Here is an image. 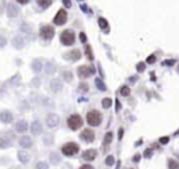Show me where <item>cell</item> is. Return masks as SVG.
I'll return each mask as SVG.
<instances>
[{
  "label": "cell",
  "instance_id": "38",
  "mask_svg": "<svg viewBox=\"0 0 179 169\" xmlns=\"http://www.w3.org/2000/svg\"><path fill=\"white\" fill-rule=\"evenodd\" d=\"M38 4H41V7H49L50 4H52V2H50V0H46V2H42V0H41V2H38Z\"/></svg>",
  "mask_w": 179,
  "mask_h": 169
},
{
  "label": "cell",
  "instance_id": "31",
  "mask_svg": "<svg viewBox=\"0 0 179 169\" xmlns=\"http://www.w3.org/2000/svg\"><path fill=\"white\" fill-rule=\"evenodd\" d=\"M86 55H87V57H88L90 60H93V59H94V56H93V49H91V46H88V45L86 46Z\"/></svg>",
  "mask_w": 179,
  "mask_h": 169
},
{
  "label": "cell",
  "instance_id": "37",
  "mask_svg": "<svg viewBox=\"0 0 179 169\" xmlns=\"http://www.w3.org/2000/svg\"><path fill=\"white\" fill-rule=\"evenodd\" d=\"M37 169H49V166H48L46 162H38Z\"/></svg>",
  "mask_w": 179,
  "mask_h": 169
},
{
  "label": "cell",
  "instance_id": "34",
  "mask_svg": "<svg viewBox=\"0 0 179 169\" xmlns=\"http://www.w3.org/2000/svg\"><path fill=\"white\" fill-rule=\"evenodd\" d=\"M79 91H80V92H87V91H88V85H87L86 83L80 84V87H79Z\"/></svg>",
  "mask_w": 179,
  "mask_h": 169
},
{
  "label": "cell",
  "instance_id": "32",
  "mask_svg": "<svg viewBox=\"0 0 179 169\" xmlns=\"http://www.w3.org/2000/svg\"><path fill=\"white\" fill-rule=\"evenodd\" d=\"M43 105L46 106V108H53V106H55V103H53L52 99H49V98H45V99H43Z\"/></svg>",
  "mask_w": 179,
  "mask_h": 169
},
{
  "label": "cell",
  "instance_id": "15",
  "mask_svg": "<svg viewBox=\"0 0 179 169\" xmlns=\"http://www.w3.org/2000/svg\"><path fill=\"white\" fill-rule=\"evenodd\" d=\"M0 120L3 123H11V120H13V115H11V112H9V110H3V112H0Z\"/></svg>",
  "mask_w": 179,
  "mask_h": 169
},
{
  "label": "cell",
  "instance_id": "40",
  "mask_svg": "<svg viewBox=\"0 0 179 169\" xmlns=\"http://www.w3.org/2000/svg\"><path fill=\"white\" fill-rule=\"evenodd\" d=\"M154 62H155V56H154V55H151V56H148V57H147V63L153 64Z\"/></svg>",
  "mask_w": 179,
  "mask_h": 169
},
{
  "label": "cell",
  "instance_id": "22",
  "mask_svg": "<svg viewBox=\"0 0 179 169\" xmlns=\"http://www.w3.org/2000/svg\"><path fill=\"white\" fill-rule=\"evenodd\" d=\"M98 24H100V27L102 28L104 31H106V32H108V28H109V24H108V21H106L105 18H102V17H101L100 20H98Z\"/></svg>",
  "mask_w": 179,
  "mask_h": 169
},
{
  "label": "cell",
  "instance_id": "52",
  "mask_svg": "<svg viewBox=\"0 0 179 169\" xmlns=\"http://www.w3.org/2000/svg\"><path fill=\"white\" fill-rule=\"evenodd\" d=\"M139 159H140V155H134V158H133V161H136V162H137Z\"/></svg>",
  "mask_w": 179,
  "mask_h": 169
},
{
  "label": "cell",
  "instance_id": "2",
  "mask_svg": "<svg viewBox=\"0 0 179 169\" xmlns=\"http://www.w3.org/2000/svg\"><path fill=\"white\" fill-rule=\"evenodd\" d=\"M87 122H88L90 126H98L101 123V115L100 112L97 110H91V112L87 113Z\"/></svg>",
  "mask_w": 179,
  "mask_h": 169
},
{
  "label": "cell",
  "instance_id": "4",
  "mask_svg": "<svg viewBox=\"0 0 179 169\" xmlns=\"http://www.w3.org/2000/svg\"><path fill=\"white\" fill-rule=\"evenodd\" d=\"M79 146H77L76 143H67L64 144L63 147H62V153L64 154V155L70 156V155H74V154L79 153Z\"/></svg>",
  "mask_w": 179,
  "mask_h": 169
},
{
  "label": "cell",
  "instance_id": "42",
  "mask_svg": "<svg viewBox=\"0 0 179 169\" xmlns=\"http://www.w3.org/2000/svg\"><path fill=\"white\" fill-rule=\"evenodd\" d=\"M153 155V151H151V149H146V153H144V156H146V158H150V156Z\"/></svg>",
  "mask_w": 179,
  "mask_h": 169
},
{
  "label": "cell",
  "instance_id": "20",
  "mask_svg": "<svg viewBox=\"0 0 179 169\" xmlns=\"http://www.w3.org/2000/svg\"><path fill=\"white\" fill-rule=\"evenodd\" d=\"M18 159H20V162L27 164L30 161V154L27 153V151H18Z\"/></svg>",
  "mask_w": 179,
  "mask_h": 169
},
{
  "label": "cell",
  "instance_id": "28",
  "mask_svg": "<svg viewBox=\"0 0 179 169\" xmlns=\"http://www.w3.org/2000/svg\"><path fill=\"white\" fill-rule=\"evenodd\" d=\"M43 143L46 144V146H50V144L53 143V136L52 134H45V137H43Z\"/></svg>",
  "mask_w": 179,
  "mask_h": 169
},
{
  "label": "cell",
  "instance_id": "1",
  "mask_svg": "<svg viewBox=\"0 0 179 169\" xmlns=\"http://www.w3.org/2000/svg\"><path fill=\"white\" fill-rule=\"evenodd\" d=\"M74 41H76V35H74L73 31H70V30L63 31V32H62V35H60V42L63 43V45H66V46L73 45Z\"/></svg>",
  "mask_w": 179,
  "mask_h": 169
},
{
  "label": "cell",
  "instance_id": "43",
  "mask_svg": "<svg viewBox=\"0 0 179 169\" xmlns=\"http://www.w3.org/2000/svg\"><path fill=\"white\" fill-rule=\"evenodd\" d=\"M80 41H81V42H86V41H87V37H86V34H84V32L80 34Z\"/></svg>",
  "mask_w": 179,
  "mask_h": 169
},
{
  "label": "cell",
  "instance_id": "6",
  "mask_svg": "<svg viewBox=\"0 0 179 169\" xmlns=\"http://www.w3.org/2000/svg\"><path fill=\"white\" fill-rule=\"evenodd\" d=\"M39 34L43 39H52L53 35H55V30H53L50 25H42L41 27Z\"/></svg>",
  "mask_w": 179,
  "mask_h": 169
},
{
  "label": "cell",
  "instance_id": "3",
  "mask_svg": "<svg viewBox=\"0 0 179 169\" xmlns=\"http://www.w3.org/2000/svg\"><path fill=\"white\" fill-rule=\"evenodd\" d=\"M67 124H69V127L71 130H77L79 127H81V124H83V119H81L80 115H71V116L69 117V120H67Z\"/></svg>",
  "mask_w": 179,
  "mask_h": 169
},
{
  "label": "cell",
  "instance_id": "41",
  "mask_svg": "<svg viewBox=\"0 0 179 169\" xmlns=\"http://www.w3.org/2000/svg\"><path fill=\"white\" fill-rule=\"evenodd\" d=\"M168 141H169L168 137H161V138H159V143L161 144H168Z\"/></svg>",
  "mask_w": 179,
  "mask_h": 169
},
{
  "label": "cell",
  "instance_id": "55",
  "mask_svg": "<svg viewBox=\"0 0 179 169\" xmlns=\"http://www.w3.org/2000/svg\"><path fill=\"white\" fill-rule=\"evenodd\" d=\"M178 73H179V66H178Z\"/></svg>",
  "mask_w": 179,
  "mask_h": 169
},
{
  "label": "cell",
  "instance_id": "27",
  "mask_svg": "<svg viewBox=\"0 0 179 169\" xmlns=\"http://www.w3.org/2000/svg\"><path fill=\"white\" fill-rule=\"evenodd\" d=\"M168 169H179V162L174 161V159H169L168 161Z\"/></svg>",
  "mask_w": 179,
  "mask_h": 169
},
{
  "label": "cell",
  "instance_id": "35",
  "mask_svg": "<svg viewBox=\"0 0 179 169\" xmlns=\"http://www.w3.org/2000/svg\"><path fill=\"white\" fill-rule=\"evenodd\" d=\"M18 80H20V76H18V74H16V76H14L13 78L10 80L11 85H18Z\"/></svg>",
  "mask_w": 179,
  "mask_h": 169
},
{
  "label": "cell",
  "instance_id": "16",
  "mask_svg": "<svg viewBox=\"0 0 179 169\" xmlns=\"http://www.w3.org/2000/svg\"><path fill=\"white\" fill-rule=\"evenodd\" d=\"M95 156H97L95 149H87V151L83 153V158L86 159V161H93V159H95Z\"/></svg>",
  "mask_w": 179,
  "mask_h": 169
},
{
  "label": "cell",
  "instance_id": "7",
  "mask_svg": "<svg viewBox=\"0 0 179 169\" xmlns=\"http://www.w3.org/2000/svg\"><path fill=\"white\" fill-rule=\"evenodd\" d=\"M67 21V13L64 10H59L53 18V23L56 24V25H63L64 23Z\"/></svg>",
  "mask_w": 179,
  "mask_h": 169
},
{
  "label": "cell",
  "instance_id": "14",
  "mask_svg": "<svg viewBox=\"0 0 179 169\" xmlns=\"http://www.w3.org/2000/svg\"><path fill=\"white\" fill-rule=\"evenodd\" d=\"M31 133H32L34 136H38V134L42 133V124H41V122L35 120V122L32 123V126H31Z\"/></svg>",
  "mask_w": 179,
  "mask_h": 169
},
{
  "label": "cell",
  "instance_id": "36",
  "mask_svg": "<svg viewBox=\"0 0 179 169\" xmlns=\"http://www.w3.org/2000/svg\"><path fill=\"white\" fill-rule=\"evenodd\" d=\"M105 164H106V165H109V166H111V165H113V164H115V158H113L112 155H109L108 158H106Z\"/></svg>",
  "mask_w": 179,
  "mask_h": 169
},
{
  "label": "cell",
  "instance_id": "48",
  "mask_svg": "<svg viewBox=\"0 0 179 169\" xmlns=\"http://www.w3.org/2000/svg\"><path fill=\"white\" fill-rule=\"evenodd\" d=\"M63 4L66 7H70V6H71V2H69V0H63Z\"/></svg>",
  "mask_w": 179,
  "mask_h": 169
},
{
  "label": "cell",
  "instance_id": "51",
  "mask_svg": "<svg viewBox=\"0 0 179 169\" xmlns=\"http://www.w3.org/2000/svg\"><path fill=\"white\" fill-rule=\"evenodd\" d=\"M18 3H20V4H27L28 2H27V0H18Z\"/></svg>",
  "mask_w": 179,
  "mask_h": 169
},
{
  "label": "cell",
  "instance_id": "50",
  "mask_svg": "<svg viewBox=\"0 0 179 169\" xmlns=\"http://www.w3.org/2000/svg\"><path fill=\"white\" fill-rule=\"evenodd\" d=\"M80 169H94V168H93L91 165H83V166H81Z\"/></svg>",
  "mask_w": 179,
  "mask_h": 169
},
{
  "label": "cell",
  "instance_id": "21",
  "mask_svg": "<svg viewBox=\"0 0 179 169\" xmlns=\"http://www.w3.org/2000/svg\"><path fill=\"white\" fill-rule=\"evenodd\" d=\"M32 70L35 71V73H41V70H42V62L35 60V62L32 63Z\"/></svg>",
  "mask_w": 179,
  "mask_h": 169
},
{
  "label": "cell",
  "instance_id": "54",
  "mask_svg": "<svg viewBox=\"0 0 179 169\" xmlns=\"http://www.w3.org/2000/svg\"><path fill=\"white\" fill-rule=\"evenodd\" d=\"M136 80H137V77H132V78H130V81H132V83H134Z\"/></svg>",
  "mask_w": 179,
  "mask_h": 169
},
{
  "label": "cell",
  "instance_id": "49",
  "mask_svg": "<svg viewBox=\"0 0 179 169\" xmlns=\"http://www.w3.org/2000/svg\"><path fill=\"white\" fill-rule=\"evenodd\" d=\"M116 112H119V110H120V102H119V101H116Z\"/></svg>",
  "mask_w": 179,
  "mask_h": 169
},
{
  "label": "cell",
  "instance_id": "23",
  "mask_svg": "<svg viewBox=\"0 0 179 169\" xmlns=\"http://www.w3.org/2000/svg\"><path fill=\"white\" fill-rule=\"evenodd\" d=\"M45 69H46V73L48 74H52L55 70H56V66L52 63V62H48L46 63V66H45Z\"/></svg>",
  "mask_w": 179,
  "mask_h": 169
},
{
  "label": "cell",
  "instance_id": "46",
  "mask_svg": "<svg viewBox=\"0 0 179 169\" xmlns=\"http://www.w3.org/2000/svg\"><path fill=\"white\" fill-rule=\"evenodd\" d=\"M32 85H35V87H38V85H39V78L32 80Z\"/></svg>",
  "mask_w": 179,
  "mask_h": 169
},
{
  "label": "cell",
  "instance_id": "8",
  "mask_svg": "<svg viewBox=\"0 0 179 169\" xmlns=\"http://www.w3.org/2000/svg\"><path fill=\"white\" fill-rule=\"evenodd\" d=\"M77 73H79V76L81 77V78H87V77H90L94 73V69L90 66H80L79 69H77Z\"/></svg>",
  "mask_w": 179,
  "mask_h": 169
},
{
  "label": "cell",
  "instance_id": "29",
  "mask_svg": "<svg viewBox=\"0 0 179 169\" xmlns=\"http://www.w3.org/2000/svg\"><path fill=\"white\" fill-rule=\"evenodd\" d=\"M112 138H113V134H112L111 131H108V133L105 134V138H104V143H105V146H108V144L112 141Z\"/></svg>",
  "mask_w": 179,
  "mask_h": 169
},
{
  "label": "cell",
  "instance_id": "25",
  "mask_svg": "<svg viewBox=\"0 0 179 169\" xmlns=\"http://www.w3.org/2000/svg\"><path fill=\"white\" fill-rule=\"evenodd\" d=\"M50 162L52 164H59L60 162V155H57V154H55V153H52L50 154Z\"/></svg>",
  "mask_w": 179,
  "mask_h": 169
},
{
  "label": "cell",
  "instance_id": "11",
  "mask_svg": "<svg viewBox=\"0 0 179 169\" xmlns=\"http://www.w3.org/2000/svg\"><path fill=\"white\" fill-rule=\"evenodd\" d=\"M46 124H48L49 127H56L57 124H59V116H57V115H53V113L48 115V117H46Z\"/></svg>",
  "mask_w": 179,
  "mask_h": 169
},
{
  "label": "cell",
  "instance_id": "24",
  "mask_svg": "<svg viewBox=\"0 0 179 169\" xmlns=\"http://www.w3.org/2000/svg\"><path fill=\"white\" fill-rule=\"evenodd\" d=\"M95 84H97V88H98V90H101V91H105L106 90V85L104 84V81L101 78H97L95 80Z\"/></svg>",
  "mask_w": 179,
  "mask_h": 169
},
{
  "label": "cell",
  "instance_id": "5",
  "mask_svg": "<svg viewBox=\"0 0 179 169\" xmlns=\"http://www.w3.org/2000/svg\"><path fill=\"white\" fill-rule=\"evenodd\" d=\"M13 144V134L11 133H3L0 134V148H7Z\"/></svg>",
  "mask_w": 179,
  "mask_h": 169
},
{
  "label": "cell",
  "instance_id": "19",
  "mask_svg": "<svg viewBox=\"0 0 179 169\" xmlns=\"http://www.w3.org/2000/svg\"><path fill=\"white\" fill-rule=\"evenodd\" d=\"M31 144H32V140H31L30 137L24 136L20 138V146L23 147V148H28V147H31Z\"/></svg>",
  "mask_w": 179,
  "mask_h": 169
},
{
  "label": "cell",
  "instance_id": "33",
  "mask_svg": "<svg viewBox=\"0 0 179 169\" xmlns=\"http://www.w3.org/2000/svg\"><path fill=\"white\" fill-rule=\"evenodd\" d=\"M63 78L66 80V81H71V80H73V74H71V71H64Z\"/></svg>",
  "mask_w": 179,
  "mask_h": 169
},
{
  "label": "cell",
  "instance_id": "53",
  "mask_svg": "<svg viewBox=\"0 0 179 169\" xmlns=\"http://www.w3.org/2000/svg\"><path fill=\"white\" fill-rule=\"evenodd\" d=\"M122 136H123V130L120 129V130H119V138H122Z\"/></svg>",
  "mask_w": 179,
  "mask_h": 169
},
{
  "label": "cell",
  "instance_id": "10",
  "mask_svg": "<svg viewBox=\"0 0 179 169\" xmlns=\"http://www.w3.org/2000/svg\"><path fill=\"white\" fill-rule=\"evenodd\" d=\"M18 6H16L14 3H10L9 6H7V16L10 17V18H16L17 16H18Z\"/></svg>",
  "mask_w": 179,
  "mask_h": 169
},
{
  "label": "cell",
  "instance_id": "47",
  "mask_svg": "<svg viewBox=\"0 0 179 169\" xmlns=\"http://www.w3.org/2000/svg\"><path fill=\"white\" fill-rule=\"evenodd\" d=\"M6 45V39L3 37H0V46H4Z\"/></svg>",
  "mask_w": 179,
  "mask_h": 169
},
{
  "label": "cell",
  "instance_id": "45",
  "mask_svg": "<svg viewBox=\"0 0 179 169\" xmlns=\"http://www.w3.org/2000/svg\"><path fill=\"white\" fill-rule=\"evenodd\" d=\"M174 63H175V60H165L164 62V64H166V66H172Z\"/></svg>",
  "mask_w": 179,
  "mask_h": 169
},
{
  "label": "cell",
  "instance_id": "13",
  "mask_svg": "<svg viewBox=\"0 0 179 169\" xmlns=\"http://www.w3.org/2000/svg\"><path fill=\"white\" fill-rule=\"evenodd\" d=\"M50 88H52L53 92H59V91H62V88H63V84H62L60 80L55 78L50 81Z\"/></svg>",
  "mask_w": 179,
  "mask_h": 169
},
{
  "label": "cell",
  "instance_id": "30",
  "mask_svg": "<svg viewBox=\"0 0 179 169\" xmlns=\"http://www.w3.org/2000/svg\"><path fill=\"white\" fill-rule=\"evenodd\" d=\"M102 106L105 108V109L111 108V106H112V99H109V98H104L102 99Z\"/></svg>",
  "mask_w": 179,
  "mask_h": 169
},
{
  "label": "cell",
  "instance_id": "39",
  "mask_svg": "<svg viewBox=\"0 0 179 169\" xmlns=\"http://www.w3.org/2000/svg\"><path fill=\"white\" fill-rule=\"evenodd\" d=\"M136 69H137V71H139V73H140V71H144V69H146V64H144V63H139L136 66Z\"/></svg>",
  "mask_w": 179,
  "mask_h": 169
},
{
  "label": "cell",
  "instance_id": "44",
  "mask_svg": "<svg viewBox=\"0 0 179 169\" xmlns=\"http://www.w3.org/2000/svg\"><path fill=\"white\" fill-rule=\"evenodd\" d=\"M81 10L86 11V13H91V10H88V7H87V4H81Z\"/></svg>",
  "mask_w": 179,
  "mask_h": 169
},
{
  "label": "cell",
  "instance_id": "18",
  "mask_svg": "<svg viewBox=\"0 0 179 169\" xmlns=\"http://www.w3.org/2000/svg\"><path fill=\"white\" fill-rule=\"evenodd\" d=\"M13 45L17 48V49H23V48H24V45H25V43H24L23 38H21V37H18V35H17V37H14V38H13Z\"/></svg>",
  "mask_w": 179,
  "mask_h": 169
},
{
  "label": "cell",
  "instance_id": "17",
  "mask_svg": "<svg viewBox=\"0 0 179 169\" xmlns=\"http://www.w3.org/2000/svg\"><path fill=\"white\" fill-rule=\"evenodd\" d=\"M27 129H28V123H27L25 120H18V122H17L16 130H17L18 133H24Z\"/></svg>",
  "mask_w": 179,
  "mask_h": 169
},
{
  "label": "cell",
  "instance_id": "26",
  "mask_svg": "<svg viewBox=\"0 0 179 169\" xmlns=\"http://www.w3.org/2000/svg\"><path fill=\"white\" fill-rule=\"evenodd\" d=\"M120 95H123V96H129L130 95V88L127 85H123L122 88H120Z\"/></svg>",
  "mask_w": 179,
  "mask_h": 169
},
{
  "label": "cell",
  "instance_id": "56",
  "mask_svg": "<svg viewBox=\"0 0 179 169\" xmlns=\"http://www.w3.org/2000/svg\"><path fill=\"white\" fill-rule=\"evenodd\" d=\"M17 169H20V168H17Z\"/></svg>",
  "mask_w": 179,
  "mask_h": 169
},
{
  "label": "cell",
  "instance_id": "12",
  "mask_svg": "<svg viewBox=\"0 0 179 169\" xmlns=\"http://www.w3.org/2000/svg\"><path fill=\"white\" fill-rule=\"evenodd\" d=\"M63 57L64 59H69V60H79L80 57H81V53H80L79 49H74V50H71V52L63 55Z\"/></svg>",
  "mask_w": 179,
  "mask_h": 169
},
{
  "label": "cell",
  "instance_id": "9",
  "mask_svg": "<svg viewBox=\"0 0 179 169\" xmlns=\"http://www.w3.org/2000/svg\"><path fill=\"white\" fill-rule=\"evenodd\" d=\"M81 138H83L84 141H87V143H91V141H94V138H95V134H94V131L91 129H84L83 133H81Z\"/></svg>",
  "mask_w": 179,
  "mask_h": 169
}]
</instances>
